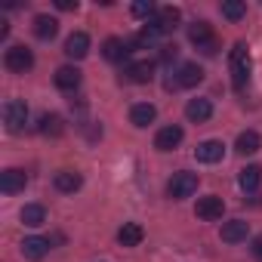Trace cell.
Instances as JSON below:
<instances>
[{
  "mask_svg": "<svg viewBox=\"0 0 262 262\" xmlns=\"http://www.w3.org/2000/svg\"><path fill=\"white\" fill-rule=\"evenodd\" d=\"M4 123L10 133H22L28 123V105L22 99H7L4 102Z\"/></svg>",
  "mask_w": 262,
  "mask_h": 262,
  "instance_id": "cell-2",
  "label": "cell"
},
{
  "mask_svg": "<svg viewBox=\"0 0 262 262\" xmlns=\"http://www.w3.org/2000/svg\"><path fill=\"white\" fill-rule=\"evenodd\" d=\"M34 34L40 40H53L59 34V22L53 16H34Z\"/></svg>",
  "mask_w": 262,
  "mask_h": 262,
  "instance_id": "cell-23",
  "label": "cell"
},
{
  "mask_svg": "<svg viewBox=\"0 0 262 262\" xmlns=\"http://www.w3.org/2000/svg\"><path fill=\"white\" fill-rule=\"evenodd\" d=\"M56 86L65 90V93H74V90L80 86V71H77L74 65H62V68H56Z\"/></svg>",
  "mask_w": 262,
  "mask_h": 262,
  "instance_id": "cell-13",
  "label": "cell"
},
{
  "mask_svg": "<svg viewBox=\"0 0 262 262\" xmlns=\"http://www.w3.org/2000/svg\"><path fill=\"white\" fill-rule=\"evenodd\" d=\"M204 80V68L198 65V62H185L182 68H179V74H176V86H198Z\"/></svg>",
  "mask_w": 262,
  "mask_h": 262,
  "instance_id": "cell-12",
  "label": "cell"
},
{
  "mask_svg": "<svg viewBox=\"0 0 262 262\" xmlns=\"http://www.w3.org/2000/svg\"><path fill=\"white\" fill-rule=\"evenodd\" d=\"M123 77L129 80V83H148L151 77H155V62H129L126 68H123Z\"/></svg>",
  "mask_w": 262,
  "mask_h": 262,
  "instance_id": "cell-9",
  "label": "cell"
},
{
  "mask_svg": "<svg viewBox=\"0 0 262 262\" xmlns=\"http://www.w3.org/2000/svg\"><path fill=\"white\" fill-rule=\"evenodd\" d=\"M22 222L31 225V228H37V225L47 222V210H43L40 204H25V207H22Z\"/></svg>",
  "mask_w": 262,
  "mask_h": 262,
  "instance_id": "cell-26",
  "label": "cell"
},
{
  "mask_svg": "<svg viewBox=\"0 0 262 262\" xmlns=\"http://www.w3.org/2000/svg\"><path fill=\"white\" fill-rule=\"evenodd\" d=\"M176 53H179L176 47H164V53H161V59H164V62H170V59H176Z\"/></svg>",
  "mask_w": 262,
  "mask_h": 262,
  "instance_id": "cell-31",
  "label": "cell"
},
{
  "mask_svg": "<svg viewBox=\"0 0 262 262\" xmlns=\"http://www.w3.org/2000/svg\"><path fill=\"white\" fill-rule=\"evenodd\" d=\"M198 50H201L204 56H216V50H219V43H216V40H210V43H204V47H198Z\"/></svg>",
  "mask_w": 262,
  "mask_h": 262,
  "instance_id": "cell-29",
  "label": "cell"
},
{
  "mask_svg": "<svg viewBox=\"0 0 262 262\" xmlns=\"http://www.w3.org/2000/svg\"><path fill=\"white\" fill-rule=\"evenodd\" d=\"M228 68H231V83L234 90H244L247 80H250V53H247V43H234L231 53H228Z\"/></svg>",
  "mask_w": 262,
  "mask_h": 262,
  "instance_id": "cell-1",
  "label": "cell"
},
{
  "mask_svg": "<svg viewBox=\"0 0 262 262\" xmlns=\"http://www.w3.org/2000/svg\"><path fill=\"white\" fill-rule=\"evenodd\" d=\"M4 65H7V71H13V74H25V71L34 68V53H31L28 47H10V50L4 53Z\"/></svg>",
  "mask_w": 262,
  "mask_h": 262,
  "instance_id": "cell-3",
  "label": "cell"
},
{
  "mask_svg": "<svg viewBox=\"0 0 262 262\" xmlns=\"http://www.w3.org/2000/svg\"><path fill=\"white\" fill-rule=\"evenodd\" d=\"M53 182H56V188H59V191L74 194V191L83 185V176H80V173H74V170H59V173L53 176Z\"/></svg>",
  "mask_w": 262,
  "mask_h": 262,
  "instance_id": "cell-18",
  "label": "cell"
},
{
  "mask_svg": "<svg viewBox=\"0 0 262 262\" xmlns=\"http://www.w3.org/2000/svg\"><path fill=\"white\" fill-rule=\"evenodd\" d=\"M185 139V133H182V126H176V123H170V126H164V129H158V136H155V148L158 151H173L179 142Z\"/></svg>",
  "mask_w": 262,
  "mask_h": 262,
  "instance_id": "cell-6",
  "label": "cell"
},
{
  "mask_svg": "<svg viewBox=\"0 0 262 262\" xmlns=\"http://www.w3.org/2000/svg\"><path fill=\"white\" fill-rule=\"evenodd\" d=\"M194 213H198L201 219H207V222H216V219H222V213H225V201H222L219 194H207V198L198 201Z\"/></svg>",
  "mask_w": 262,
  "mask_h": 262,
  "instance_id": "cell-5",
  "label": "cell"
},
{
  "mask_svg": "<svg viewBox=\"0 0 262 262\" xmlns=\"http://www.w3.org/2000/svg\"><path fill=\"white\" fill-rule=\"evenodd\" d=\"M222 16L228 19V22H237V19H244L247 16V4L244 0H222Z\"/></svg>",
  "mask_w": 262,
  "mask_h": 262,
  "instance_id": "cell-27",
  "label": "cell"
},
{
  "mask_svg": "<svg viewBox=\"0 0 262 262\" xmlns=\"http://www.w3.org/2000/svg\"><path fill=\"white\" fill-rule=\"evenodd\" d=\"M188 37H191L194 47H204V43L213 40V28H210L207 22H191V25H188Z\"/></svg>",
  "mask_w": 262,
  "mask_h": 262,
  "instance_id": "cell-25",
  "label": "cell"
},
{
  "mask_svg": "<svg viewBox=\"0 0 262 262\" xmlns=\"http://www.w3.org/2000/svg\"><path fill=\"white\" fill-rule=\"evenodd\" d=\"M102 56H105L108 62H123V59L129 56V43H123L120 37H108V40L102 43Z\"/></svg>",
  "mask_w": 262,
  "mask_h": 262,
  "instance_id": "cell-19",
  "label": "cell"
},
{
  "mask_svg": "<svg viewBox=\"0 0 262 262\" xmlns=\"http://www.w3.org/2000/svg\"><path fill=\"white\" fill-rule=\"evenodd\" d=\"M47 250H50V241H47V237L31 234V237H25V241H22V256H25V259H31V262L43 259V256H47Z\"/></svg>",
  "mask_w": 262,
  "mask_h": 262,
  "instance_id": "cell-15",
  "label": "cell"
},
{
  "mask_svg": "<svg viewBox=\"0 0 262 262\" xmlns=\"http://www.w3.org/2000/svg\"><path fill=\"white\" fill-rule=\"evenodd\" d=\"M37 129H40L43 136H53V139H56V136L65 133V120H62L59 114H43L40 123H37Z\"/></svg>",
  "mask_w": 262,
  "mask_h": 262,
  "instance_id": "cell-24",
  "label": "cell"
},
{
  "mask_svg": "<svg viewBox=\"0 0 262 262\" xmlns=\"http://www.w3.org/2000/svg\"><path fill=\"white\" fill-rule=\"evenodd\" d=\"M158 13V7L151 4V0H139V4H133V16L136 19H148V16H155Z\"/></svg>",
  "mask_w": 262,
  "mask_h": 262,
  "instance_id": "cell-28",
  "label": "cell"
},
{
  "mask_svg": "<svg viewBox=\"0 0 262 262\" xmlns=\"http://www.w3.org/2000/svg\"><path fill=\"white\" fill-rule=\"evenodd\" d=\"M259 145H262V139H259L256 129H244V133L237 136V142H234V151L237 155H256Z\"/></svg>",
  "mask_w": 262,
  "mask_h": 262,
  "instance_id": "cell-21",
  "label": "cell"
},
{
  "mask_svg": "<svg viewBox=\"0 0 262 262\" xmlns=\"http://www.w3.org/2000/svg\"><path fill=\"white\" fill-rule=\"evenodd\" d=\"M253 256H256V259H262V234H259V237H253Z\"/></svg>",
  "mask_w": 262,
  "mask_h": 262,
  "instance_id": "cell-32",
  "label": "cell"
},
{
  "mask_svg": "<svg viewBox=\"0 0 262 262\" xmlns=\"http://www.w3.org/2000/svg\"><path fill=\"white\" fill-rule=\"evenodd\" d=\"M247 234H250V222H244V219H228V222H222V231H219V237L225 244H241V241H247Z\"/></svg>",
  "mask_w": 262,
  "mask_h": 262,
  "instance_id": "cell-8",
  "label": "cell"
},
{
  "mask_svg": "<svg viewBox=\"0 0 262 262\" xmlns=\"http://www.w3.org/2000/svg\"><path fill=\"white\" fill-rule=\"evenodd\" d=\"M194 191H198V173H188V170H179V173L170 179V185H167V194H170L173 201L191 198Z\"/></svg>",
  "mask_w": 262,
  "mask_h": 262,
  "instance_id": "cell-4",
  "label": "cell"
},
{
  "mask_svg": "<svg viewBox=\"0 0 262 262\" xmlns=\"http://www.w3.org/2000/svg\"><path fill=\"white\" fill-rule=\"evenodd\" d=\"M59 10H77V0H56Z\"/></svg>",
  "mask_w": 262,
  "mask_h": 262,
  "instance_id": "cell-30",
  "label": "cell"
},
{
  "mask_svg": "<svg viewBox=\"0 0 262 262\" xmlns=\"http://www.w3.org/2000/svg\"><path fill=\"white\" fill-rule=\"evenodd\" d=\"M155 117H158V108L151 102H139V105H133V111H129L133 126H148V123H155Z\"/></svg>",
  "mask_w": 262,
  "mask_h": 262,
  "instance_id": "cell-20",
  "label": "cell"
},
{
  "mask_svg": "<svg viewBox=\"0 0 262 262\" xmlns=\"http://www.w3.org/2000/svg\"><path fill=\"white\" fill-rule=\"evenodd\" d=\"M194 158H198L201 164H219V161L225 158V145H222L219 139H207V142H201V145L194 148Z\"/></svg>",
  "mask_w": 262,
  "mask_h": 262,
  "instance_id": "cell-7",
  "label": "cell"
},
{
  "mask_svg": "<svg viewBox=\"0 0 262 262\" xmlns=\"http://www.w3.org/2000/svg\"><path fill=\"white\" fill-rule=\"evenodd\" d=\"M25 182H28V176L22 173V170H4L0 173V191L4 194H19V191H25Z\"/></svg>",
  "mask_w": 262,
  "mask_h": 262,
  "instance_id": "cell-10",
  "label": "cell"
},
{
  "mask_svg": "<svg viewBox=\"0 0 262 262\" xmlns=\"http://www.w3.org/2000/svg\"><path fill=\"white\" fill-rule=\"evenodd\" d=\"M185 117L194 120V123L210 120V117H213V105H210V99H188V105H185Z\"/></svg>",
  "mask_w": 262,
  "mask_h": 262,
  "instance_id": "cell-14",
  "label": "cell"
},
{
  "mask_svg": "<svg viewBox=\"0 0 262 262\" xmlns=\"http://www.w3.org/2000/svg\"><path fill=\"white\" fill-rule=\"evenodd\" d=\"M237 185H241L244 191H256V188L262 185V167H256V164L244 167L241 176H237Z\"/></svg>",
  "mask_w": 262,
  "mask_h": 262,
  "instance_id": "cell-22",
  "label": "cell"
},
{
  "mask_svg": "<svg viewBox=\"0 0 262 262\" xmlns=\"http://www.w3.org/2000/svg\"><path fill=\"white\" fill-rule=\"evenodd\" d=\"M142 237H145V231H142V225H139V222H123V225H120V231H117L120 247H139V244H142Z\"/></svg>",
  "mask_w": 262,
  "mask_h": 262,
  "instance_id": "cell-16",
  "label": "cell"
},
{
  "mask_svg": "<svg viewBox=\"0 0 262 262\" xmlns=\"http://www.w3.org/2000/svg\"><path fill=\"white\" fill-rule=\"evenodd\" d=\"M86 53H90V34L74 31V34L65 40V56L74 59V62H80V59H86Z\"/></svg>",
  "mask_w": 262,
  "mask_h": 262,
  "instance_id": "cell-11",
  "label": "cell"
},
{
  "mask_svg": "<svg viewBox=\"0 0 262 262\" xmlns=\"http://www.w3.org/2000/svg\"><path fill=\"white\" fill-rule=\"evenodd\" d=\"M179 19H182V13H179L176 7H161V10L155 13V19H151V22H155V25H158V28L167 34V31H176Z\"/></svg>",
  "mask_w": 262,
  "mask_h": 262,
  "instance_id": "cell-17",
  "label": "cell"
}]
</instances>
